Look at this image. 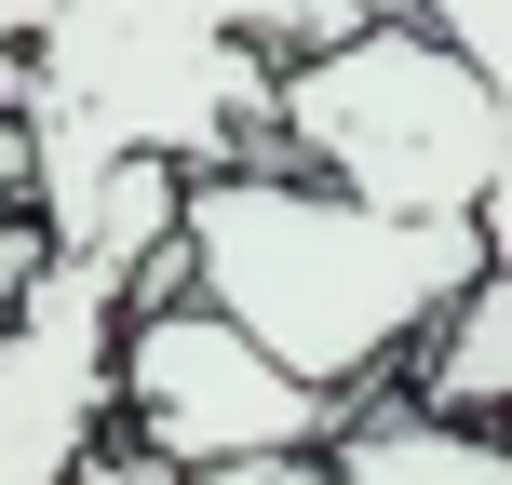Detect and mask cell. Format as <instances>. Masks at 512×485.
<instances>
[{"mask_svg":"<svg viewBox=\"0 0 512 485\" xmlns=\"http://www.w3.org/2000/svg\"><path fill=\"white\" fill-rule=\"evenodd\" d=\"M176 256L189 297L243 324L324 405H378L405 351L486 283V243L459 216H378L351 189H310L283 162H230V176L176 189Z\"/></svg>","mask_w":512,"mask_h":485,"instance_id":"obj_1","label":"cell"},{"mask_svg":"<svg viewBox=\"0 0 512 485\" xmlns=\"http://www.w3.org/2000/svg\"><path fill=\"white\" fill-rule=\"evenodd\" d=\"M14 122H27V230H68L122 162H162V176L270 162L256 0H54Z\"/></svg>","mask_w":512,"mask_h":485,"instance_id":"obj_2","label":"cell"},{"mask_svg":"<svg viewBox=\"0 0 512 485\" xmlns=\"http://www.w3.org/2000/svg\"><path fill=\"white\" fill-rule=\"evenodd\" d=\"M499 149H512V108L405 14L270 68V162L310 189H351L378 216H459L472 230V203L499 189Z\"/></svg>","mask_w":512,"mask_h":485,"instance_id":"obj_3","label":"cell"},{"mask_svg":"<svg viewBox=\"0 0 512 485\" xmlns=\"http://www.w3.org/2000/svg\"><path fill=\"white\" fill-rule=\"evenodd\" d=\"M176 189L189 176L122 162L68 230H41V270L0 310V485H81L108 459V337L135 256L176 243Z\"/></svg>","mask_w":512,"mask_h":485,"instance_id":"obj_4","label":"cell"},{"mask_svg":"<svg viewBox=\"0 0 512 485\" xmlns=\"http://www.w3.org/2000/svg\"><path fill=\"white\" fill-rule=\"evenodd\" d=\"M337 418H351V405L297 391L243 324H216L203 297L122 310V337H108V432H122L135 459H162L176 485L256 472V459H324Z\"/></svg>","mask_w":512,"mask_h":485,"instance_id":"obj_5","label":"cell"},{"mask_svg":"<svg viewBox=\"0 0 512 485\" xmlns=\"http://www.w3.org/2000/svg\"><path fill=\"white\" fill-rule=\"evenodd\" d=\"M391 405L459 418V432H512V270H486V283L405 351V391H391Z\"/></svg>","mask_w":512,"mask_h":485,"instance_id":"obj_6","label":"cell"},{"mask_svg":"<svg viewBox=\"0 0 512 485\" xmlns=\"http://www.w3.org/2000/svg\"><path fill=\"white\" fill-rule=\"evenodd\" d=\"M324 485H512L499 432H459V418H418V405H351L324 432Z\"/></svg>","mask_w":512,"mask_h":485,"instance_id":"obj_7","label":"cell"},{"mask_svg":"<svg viewBox=\"0 0 512 485\" xmlns=\"http://www.w3.org/2000/svg\"><path fill=\"white\" fill-rule=\"evenodd\" d=\"M391 14L432 27V41H445V54H459V68L512 108V0H391Z\"/></svg>","mask_w":512,"mask_h":485,"instance_id":"obj_8","label":"cell"},{"mask_svg":"<svg viewBox=\"0 0 512 485\" xmlns=\"http://www.w3.org/2000/svg\"><path fill=\"white\" fill-rule=\"evenodd\" d=\"M391 0H256V54H324V41H351V27H378Z\"/></svg>","mask_w":512,"mask_h":485,"instance_id":"obj_9","label":"cell"},{"mask_svg":"<svg viewBox=\"0 0 512 485\" xmlns=\"http://www.w3.org/2000/svg\"><path fill=\"white\" fill-rule=\"evenodd\" d=\"M41 27H54V0H0V108L27 95V54H41Z\"/></svg>","mask_w":512,"mask_h":485,"instance_id":"obj_10","label":"cell"},{"mask_svg":"<svg viewBox=\"0 0 512 485\" xmlns=\"http://www.w3.org/2000/svg\"><path fill=\"white\" fill-rule=\"evenodd\" d=\"M14 216H27V122L0 108V230H14Z\"/></svg>","mask_w":512,"mask_h":485,"instance_id":"obj_11","label":"cell"},{"mask_svg":"<svg viewBox=\"0 0 512 485\" xmlns=\"http://www.w3.org/2000/svg\"><path fill=\"white\" fill-rule=\"evenodd\" d=\"M27 270H41V230H27V216H14V230H0V310L27 297Z\"/></svg>","mask_w":512,"mask_h":485,"instance_id":"obj_12","label":"cell"}]
</instances>
